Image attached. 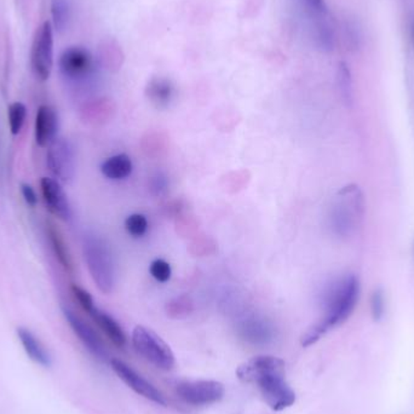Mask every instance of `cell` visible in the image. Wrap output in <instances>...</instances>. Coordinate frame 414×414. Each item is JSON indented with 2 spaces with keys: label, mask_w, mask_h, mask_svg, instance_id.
<instances>
[{
  "label": "cell",
  "mask_w": 414,
  "mask_h": 414,
  "mask_svg": "<svg viewBox=\"0 0 414 414\" xmlns=\"http://www.w3.org/2000/svg\"><path fill=\"white\" fill-rule=\"evenodd\" d=\"M149 273L159 282H166V281L170 280L172 269H171L170 263L166 262L165 259L159 258L151 263Z\"/></svg>",
  "instance_id": "cell-27"
},
{
  "label": "cell",
  "mask_w": 414,
  "mask_h": 414,
  "mask_svg": "<svg viewBox=\"0 0 414 414\" xmlns=\"http://www.w3.org/2000/svg\"><path fill=\"white\" fill-rule=\"evenodd\" d=\"M176 392L189 405L208 406L223 399L226 388L217 381H192L180 383Z\"/></svg>",
  "instance_id": "cell-7"
},
{
  "label": "cell",
  "mask_w": 414,
  "mask_h": 414,
  "mask_svg": "<svg viewBox=\"0 0 414 414\" xmlns=\"http://www.w3.org/2000/svg\"><path fill=\"white\" fill-rule=\"evenodd\" d=\"M345 29H346V39H349L350 44L354 47L359 46L360 36L359 31L356 29V26L348 23V26Z\"/></svg>",
  "instance_id": "cell-33"
},
{
  "label": "cell",
  "mask_w": 414,
  "mask_h": 414,
  "mask_svg": "<svg viewBox=\"0 0 414 414\" xmlns=\"http://www.w3.org/2000/svg\"><path fill=\"white\" fill-rule=\"evenodd\" d=\"M83 253L89 273L97 289L106 295L111 293L115 285V267L113 254L106 240L97 235H85Z\"/></svg>",
  "instance_id": "cell-3"
},
{
  "label": "cell",
  "mask_w": 414,
  "mask_h": 414,
  "mask_svg": "<svg viewBox=\"0 0 414 414\" xmlns=\"http://www.w3.org/2000/svg\"><path fill=\"white\" fill-rule=\"evenodd\" d=\"M360 291V281L354 274L333 281L325 295V314L318 323L304 333L302 345H313L330 330L346 321L358 305Z\"/></svg>",
  "instance_id": "cell-1"
},
{
  "label": "cell",
  "mask_w": 414,
  "mask_h": 414,
  "mask_svg": "<svg viewBox=\"0 0 414 414\" xmlns=\"http://www.w3.org/2000/svg\"><path fill=\"white\" fill-rule=\"evenodd\" d=\"M21 194L28 206L36 207L38 204V195L31 184H21Z\"/></svg>",
  "instance_id": "cell-32"
},
{
  "label": "cell",
  "mask_w": 414,
  "mask_h": 414,
  "mask_svg": "<svg viewBox=\"0 0 414 414\" xmlns=\"http://www.w3.org/2000/svg\"><path fill=\"white\" fill-rule=\"evenodd\" d=\"M40 189L47 210L61 221H69L72 218V206L60 182L50 177H43Z\"/></svg>",
  "instance_id": "cell-13"
},
{
  "label": "cell",
  "mask_w": 414,
  "mask_h": 414,
  "mask_svg": "<svg viewBox=\"0 0 414 414\" xmlns=\"http://www.w3.org/2000/svg\"><path fill=\"white\" fill-rule=\"evenodd\" d=\"M72 292H73L74 297L78 300V303L80 304V307L89 313L96 304L95 300L92 298V296L89 293L88 291L80 287L78 285H72Z\"/></svg>",
  "instance_id": "cell-30"
},
{
  "label": "cell",
  "mask_w": 414,
  "mask_h": 414,
  "mask_svg": "<svg viewBox=\"0 0 414 414\" xmlns=\"http://www.w3.org/2000/svg\"><path fill=\"white\" fill-rule=\"evenodd\" d=\"M31 65L33 73L39 80L50 78L54 67V31L49 21L38 28L33 39Z\"/></svg>",
  "instance_id": "cell-6"
},
{
  "label": "cell",
  "mask_w": 414,
  "mask_h": 414,
  "mask_svg": "<svg viewBox=\"0 0 414 414\" xmlns=\"http://www.w3.org/2000/svg\"><path fill=\"white\" fill-rule=\"evenodd\" d=\"M366 204L359 185L349 184L337 194L330 212V226L338 238H350L364 222Z\"/></svg>",
  "instance_id": "cell-2"
},
{
  "label": "cell",
  "mask_w": 414,
  "mask_h": 414,
  "mask_svg": "<svg viewBox=\"0 0 414 414\" xmlns=\"http://www.w3.org/2000/svg\"><path fill=\"white\" fill-rule=\"evenodd\" d=\"M412 39H413V44H414V21L412 23Z\"/></svg>",
  "instance_id": "cell-34"
},
{
  "label": "cell",
  "mask_w": 414,
  "mask_h": 414,
  "mask_svg": "<svg viewBox=\"0 0 414 414\" xmlns=\"http://www.w3.org/2000/svg\"><path fill=\"white\" fill-rule=\"evenodd\" d=\"M131 339L135 350L149 364L164 371H169L175 366V355L170 346L151 328L135 327Z\"/></svg>",
  "instance_id": "cell-4"
},
{
  "label": "cell",
  "mask_w": 414,
  "mask_h": 414,
  "mask_svg": "<svg viewBox=\"0 0 414 414\" xmlns=\"http://www.w3.org/2000/svg\"><path fill=\"white\" fill-rule=\"evenodd\" d=\"M17 337H19L20 342H21L26 354L29 356V359L33 360L34 362H37L40 366H44V367L51 366L50 354L47 353L45 346L40 343L37 337L33 335L32 332L27 330V328H24V327H19L17 328Z\"/></svg>",
  "instance_id": "cell-19"
},
{
  "label": "cell",
  "mask_w": 414,
  "mask_h": 414,
  "mask_svg": "<svg viewBox=\"0 0 414 414\" xmlns=\"http://www.w3.org/2000/svg\"><path fill=\"white\" fill-rule=\"evenodd\" d=\"M239 333L245 342L252 345H267L274 337L273 327L264 320L251 318L241 322Z\"/></svg>",
  "instance_id": "cell-15"
},
{
  "label": "cell",
  "mask_w": 414,
  "mask_h": 414,
  "mask_svg": "<svg viewBox=\"0 0 414 414\" xmlns=\"http://www.w3.org/2000/svg\"><path fill=\"white\" fill-rule=\"evenodd\" d=\"M371 314L374 321H381L385 315V297L382 289L373 291L371 296Z\"/></svg>",
  "instance_id": "cell-28"
},
{
  "label": "cell",
  "mask_w": 414,
  "mask_h": 414,
  "mask_svg": "<svg viewBox=\"0 0 414 414\" xmlns=\"http://www.w3.org/2000/svg\"><path fill=\"white\" fill-rule=\"evenodd\" d=\"M299 1L303 6L304 11L315 22L328 19L330 11L325 0H299Z\"/></svg>",
  "instance_id": "cell-25"
},
{
  "label": "cell",
  "mask_w": 414,
  "mask_h": 414,
  "mask_svg": "<svg viewBox=\"0 0 414 414\" xmlns=\"http://www.w3.org/2000/svg\"><path fill=\"white\" fill-rule=\"evenodd\" d=\"M59 65L62 75L72 82H83L95 70L91 52L80 46H72L63 51Z\"/></svg>",
  "instance_id": "cell-9"
},
{
  "label": "cell",
  "mask_w": 414,
  "mask_h": 414,
  "mask_svg": "<svg viewBox=\"0 0 414 414\" xmlns=\"http://www.w3.org/2000/svg\"><path fill=\"white\" fill-rule=\"evenodd\" d=\"M27 118V107L22 102H14L8 108L10 132L16 136L21 132Z\"/></svg>",
  "instance_id": "cell-24"
},
{
  "label": "cell",
  "mask_w": 414,
  "mask_h": 414,
  "mask_svg": "<svg viewBox=\"0 0 414 414\" xmlns=\"http://www.w3.org/2000/svg\"><path fill=\"white\" fill-rule=\"evenodd\" d=\"M176 89L170 79L153 78L149 80L146 88L148 100L157 108H166L170 106L175 98Z\"/></svg>",
  "instance_id": "cell-17"
},
{
  "label": "cell",
  "mask_w": 414,
  "mask_h": 414,
  "mask_svg": "<svg viewBox=\"0 0 414 414\" xmlns=\"http://www.w3.org/2000/svg\"><path fill=\"white\" fill-rule=\"evenodd\" d=\"M51 14L54 26L59 32L67 29L70 21L69 0H51Z\"/></svg>",
  "instance_id": "cell-23"
},
{
  "label": "cell",
  "mask_w": 414,
  "mask_h": 414,
  "mask_svg": "<svg viewBox=\"0 0 414 414\" xmlns=\"http://www.w3.org/2000/svg\"><path fill=\"white\" fill-rule=\"evenodd\" d=\"M101 172L105 177L113 181L125 180L132 174V160L126 154H116L101 164Z\"/></svg>",
  "instance_id": "cell-20"
},
{
  "label": "cell",
  "mask_w": 414,
  "mask_h": 414,
  "mask_svg": "<svg viewBox=\"0 0 414 414\" xmlns=\"http://www.w3.org/2000/svg\"><path fill=\"white\" fill-rule=\"evenodd\" d=\"M285 361L276 356H256L240 365L236 369L238 377L245 383L257 384L262 378L274 373H286Z\"/></svg>",
  "instance_id": "cell-11"
},
{
  "label": "cell",
  "mask_w": 414,
  "mask_h": 414,
  "mask_svg": "<svg viewBox=\"0 0 414 414\" xmlns=\"http://www.w3.org/2000/svg\"><path fill=\"white\" fill-rule=\"evenodd\" d=\"M337 85L341 93L342 100L345 105L350 106L353 102V79L349 66L345 62H341L337 69Z\"/></svg>",
  "instance_id": "cell-22"
},
{
  "label": "cell",
  "mask_w": 414,
  "mask_h": 414,
  "mask_svg": "<svg viewBox=\"0 0 414 414\" xmlns=\"http://www.w3.org/2000/svg\"><path fill=\"white\" fill-rule=\"evenodd\" d=\"M111 365L113 371L116 373V376L136 394L143 396L144 399L152 401L157 405H166L165 397L160 391L158 390L152 383L148 382L146 378H143L141 374H138L135 369L130 367L129 365L116 359L112 360Z\"/></svg>",
  "instance_id": "cell-10"
},
{
  "label": "cell",
  "mask_w": 414,
  "mask_h": 414,
  "mask_svg": "<svg viewBox=\"0 0 414 414\" xmlns=\"http://www.w3.org/2000/svg\"><path fill=\"white\" fill-rule=\"evenodd\" d=\"M46 234H47V239L50 243L52 252L55 254L56 259L60 263L61 267L63 268L68 274H74L75 266H74L73 257H72L68 245L66 244L60 230L57 229L54 224L47 223Z\"/></svg>",
  "instance_id": "cell-18"
},
{
  "label": "cell",
  "mask_w": 414,
  "mask_h": 414,
  "mask_svg": "<svg viewBox=\"0 0 414 414\" xmlns=\"http://www.w3.org/2000/svg\"><path fill=\"white\" fill-rule=\"evenodd\" d=\"M89 315L96 322L97 326L101 328L112 343L118 348H124L126 345V335L119 323L115 321L114 318L109 314L103 312L102 309L97 308L96 305L89 312Z\"/></svg>",
  "instance_id": "cell-16"
},
{
  "label": "cell",
  "mask_w": 414,
  "mask_h": 414,
  "mask_svg": "<svg viewBox=\"0 0 414 414\" xmlns=\"http://www.w3.org/2000/svg\"><path fill=\"white\" fill-rule=\"evenodd\" d=\"M46 165L55 180L60 183H70L77 171V157L72 142L67 138H56L47 147Z\"/></svg>",
  "instance_id": "cell-5"
},
{
  "label": "cell",
  "mask_w": 414,
  "mask_h": 414,
  "mask_svg": "<svg viewBox=\"0 0 414 414\" xmlns=\"http://www.w3.org/2000/svg\"><path fill=\"white\" fill-rule=\"evenodd\" d=\"M125 229L132 238H141L147 233V218L142 213H132L125 220Z\"/></svg>",
  "instance_id": "cell-26"
},
{
  "label": "cell",
  "mask_w": 414,
  "mask_h": 414,
  "mask_svg": "<svg viewBox=\"0 0 414 414\" xmlns=\"http://www.w3.org/2000/svg\"><path fill=\"white\" fill-rule=\"evenodd\" d=\"M193 309V305L190 303L188 298H176L170 303H167V313L170 314L174 318H181L183 315H188Z\"/></svg>",
  "instance_id": "cell-29"
},
{
  "label": "cell",
  "mask_w": 414,
  "mask_h": 414,
  "mask_svg": "<svg viewBox=\"0 0 414 414\" xmlns=\"http://www.w3.org/2000/svg\"><path fill=\"white\" fill-rule=\"evenodd\" d=\"M62 312H63V315H65L69 326L73 330L75 336L78 337L79 341L85 345V348L93 356H96L97 359H106V348L102 342L101 337L97 335V332L89 325L88 322L80 318L78 314L74 313L72 309L63 307Z\"/></svg>",
  "instance_id": "cell-12"
},
{
  "label": "cell",
  "mask_w": 414,
  "mask_h": 414,
  "mask_svg": "<svg viewBox=\"0 0 414 414\" xmlns=\"http://www.w3.org/2000/svg\"><path fill=\"white\" fill-rule=\"evenodd\" d=\"M313 39L316 47L322 52H332L335 50V31L328 20L314 23Z\"/></svg>",
  "instance_id": "cell-21"
},
{
  "label": "cell",
  "mask_w": 414,
  "mask_h": 414,
  "mask_svg": "<svg viewBox=\"0 0 414 414\" xmlns=\"http://www.w3.org/2000/svg\"><path fill=\"white\" fill-rule=\"evenodd\" d=\"M60 128V119L55 108L51 106H40L36 116L34 135L39 147H49L57 138Z\"/></svg>",
  "instance_id": "cell-14"
},
{
  "label": "cell",
  "mask_w": 414,
  "mask_h": 414,
  "mask_svg": "<svg viewBox=\"0 0 414 414\" xmlns=\"http://www.w3.org/2000/svg\"><path fill=\"white\" fill-rule=\"evenodd\" d=\"M169 187V181L167 177L162 174H157V175L153 176L151 181H149V188L154 195H161V194L165 193Z\"/></svg>",
  "instance_id": "cell-31"
},
{
  "label": "cell",
  "mask_w": 414,
  "mask_h": 414,
  "mask_svg": "<svg viewBox=\"0 0 414 414\" xmlns=\"http://www.w3.org/2000/svg\"><path fill=\"white\" fill-rule=\"evenodd\" d=\"M286 373H274L257 383L263 399L273 411H284L296 402V392L286 382Z\"/></svg>",
  "instance_id": "cell-8"
}]
</instances>
